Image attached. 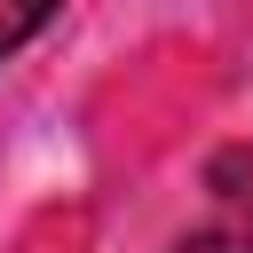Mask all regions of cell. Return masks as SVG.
Instances as JSON below:
<instances>
[{
  "label": "cell",
  "instance_id": "obj_2",
  "mask_svg": "<svg viewBox=\"0 0 253 253\" xmlns=\"http://www.w3.org/2000/svg\"><path fill=\"white\" fill-rule=\"evenodd\" d=\"M55 8H63V0H0V63H8L24 40H40Z\"/></svg>",
  "mask_w": 253,
  "mask_h": 253
},
{
  "label": "cell",
  "instance_id": "obj_1",
  "mask_svg": "<svg viewBox=\"0 0 253 253\" xmlns=\"http://www.w3.org/2000/svg\"><path fill=\"white\" fill-rule=\"evenodd\" d=\"M166 253H253V182L229 190V182L213 174V221L190 229V237H174Z\"/></svg>",
  "mask_w": 253,
  "mask_h": 253
}]
</instances>
